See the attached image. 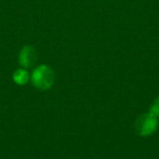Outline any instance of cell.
I'll use <instances>...</instances> for the list:
<instances>
[{
	"label": "cell",
	"mask_w": 159,
	"mask_h": 159,
	"mask_svg": "<svg viewBox=\"0 0 159 159\" xmlns=\"http://www.w3.org/2000/svg\"><path fill=\"white\" fill-rule=\"evenodd\" d=\"M30 81L36 89L47 91L54 84L55 72L52 67L48 65H39L33 70Z\"/></svg>",
	"instance_id": "obj_1"
},
{
	"label": "cell",
	"mask_w": 159,
	"mask_h": 159,
	"mask_svg": "<svg viewBox=\"0 0 159 159\" xmlns=\"http://www.w3.org/2000/svg\"><path fill=\"white\" fill-rule=\"evenodd\" d=\"M157 117L148 112L139 117V119L137 120L136 128L142 136H149L157 130Z\"/></svg>",
	"instance_id": "obj_2"
},
{
	"label": "cell",
	"mask_w": 159,
	"mask_h": 159,
	"mask_svg": "<svg viewBox=\"0 0 159 159\" xmlns=\"http://www.w3.org/2000/svg\"><path fill=\"white\" fill-rule=\"evenodd\" d=\"M37 60V52L31 45H25L21 48L19 53V64L22 68L32 67Z\"/></svg>",
	"instance_id": "obj_3"
},
{
	"label": "cell",
	"mask_w": 159,
	"mask_h": 159,
	"mask_svg": "<svg viewBox=\"0 0 159 159\" xmlns=\"http://www.w3.org/2000/svg\"><path fill=\"white\" fill-rule=\"evenodd\" d=\"M31 75L25 68H18L12 74V80L17 85H25L29 82Z\"/></svg>",
	"instance_id": "obj_4"
},
{
	"label": "cell",
	"mask_w": 159,
	"mask_h": 159,
	"mask_svg": "<svg viewBox=\"0 0 159 159\" xmlns=\"http://www.w3.org/2000/svg\"><path fill=\"white\" fill-rule=\"evenodd\" d=\"M149 112L151 114H153L154 116H156V117H158L159 116V97L154 101L153 105L150 108V112Z\"/></svg>",
	"instance_id": "obj_5"
}]
</instances>
